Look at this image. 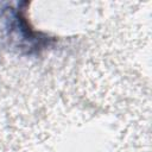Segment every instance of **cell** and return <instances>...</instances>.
I'll return each mask as SVG.
<instances>
[{
  "label": "cell",
  "mask_w": 152,
  "mask_h": 152,
  "mask_svg": "<svg viewBox=\"0 0 152 152\" xmlns=\"http://www.w3.org/2000/svg\"><path fill=\"white\" fill-rule=\"evenodd\" d=\"M27 2L8 5L4 11L2 18L5 30L11 42L26 53H37L50 45L51 38L34 30L28 19L25 6Z\"/></svg>",
  "instance_id": "obj_1"
}]
</instances>
